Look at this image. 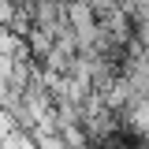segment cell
<instances>
[{
  "mask_svg": "<svg viewBox=\"0 0 149 149\" xmlns=\"http://www.w3.org/2000/svg\"><path fill=\"white\" fill-rule=\"evenodd\" d=\"M11 130H15V123H11V116H8V108L0 104V142H4V138H8Z\"/></svg>",
  "mask_w": 149,
  "mask_h": 149,
  "instance_id": "cell-1",
  "label": "cell"
}]
</instances>
